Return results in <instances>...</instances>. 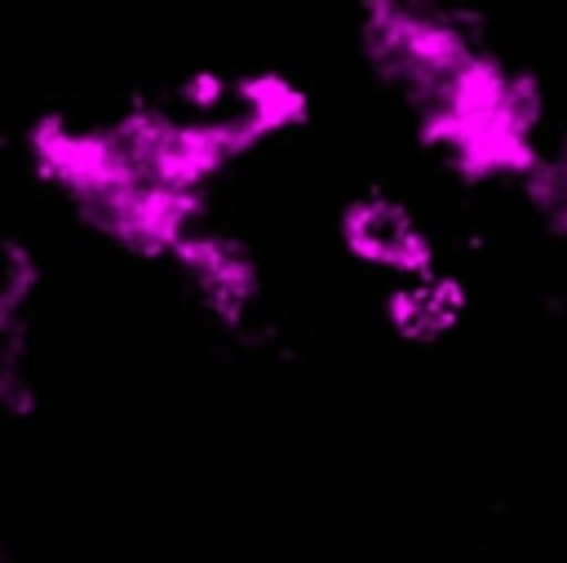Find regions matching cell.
<instances>
[{
    "instance_id": "6da1fadb",
    "label": "cell",
    "mask_w": 567,
    "mask_h": 563,
    "mask_svg": "<svg viewBox=\"0 0 567 563\" xmlns=\"http://www.w3.org/2000/svg\"><path fill=\"white\" fill-rule=\"evenodd\" d=\"M346 248L372 266L399 270V275H421L430 270V244L416 231V222L385 195H363L346 208L341 217Z\"/></svg>"
},
{
    "instance_id": "7a4b0ae2",
    "label": "cell",
    "mask_w": 567,
    "mask_h": 563,
    "mask_svg": "<svg viewBox=\"0 0 567 563\" xmlns=\"http://www.w3.org/2000/svg\"><path fill=\"white\" fill-rule=\"evenodd\" d=\"M408 279L412 284H403L394 293V301H390L394 324L408 337H439V332H447L461 319V288L452 279L430 275V270L408 275Z\"/></svg>"
},
{
    "instance_id": "3957f363",
    "label": "cell",
    "mask_w": 567,
    "mask_h": 563,
    "mask_svg": "<svg viewBox=\"0 0 567 563\" xmlns=\"http://www.w3.org/2000/svg\"><path fill=\"white\" fill-rule=\"evenodd\" d=\"M527 191H532L536 208L545 213V222L567 235V142H563L558 160H549V164L540 160L536 164V173L527 177Z\"/></svg>"
}]
</instances>
